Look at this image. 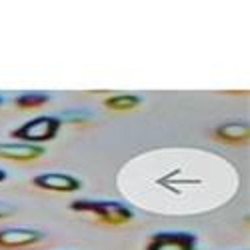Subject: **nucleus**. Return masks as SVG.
<instances>
[{"instance_id": "1", "label": "nucleus", "mask_w": 250, "mask_h": 250, "mask_svg": "<svg viewBox=\"0 0 250 250\" xmlns=\"http://www.w3.org/2000/svg\"><path fill=\"white\" fill-rule=\"evenodd\" d=\"M76 212H90L104 224H126L134 218V212L122 202H110V200H74L70 204Z\"/></svg>"}, {"instance_id": "2", "label": "nucleus", "mask_w": 250, "mask_h": 250, "mask_svg": "<svg viewBox=\"0 0 250 250\" xmlns=\"http://www.w3.org/2000/svg\"><path fill=\"white\" fill-rule=\"evenodd\" d=\"M62 120L58 116H38L28 120L22 126H18L16 130L10 132V136L16 142H26V144H38L40 142H48L54 140L58 130H60Z\"/></svg>"}, {"instance_id": "3", "label": "nucleus", "mask_w": 250, "mask_h": 250, "mask_svg": "<svg viewBox=\"0 0 250 250\" xmlns=\"http://www.w3.org/2000/svg\"><path fill=\"white\" fill-rule=\"evenodd\" d=\"M196 236L188 232H156L146 250H194Z\"/></svg>"}, {"instance_id": "4", "label": "nucleus", "mask_w": 250, "mask_h": 250, "mask_svg": "<svg viewBox=\"0 0 250 250\" xmlns=\"http://www.w3.org/2000/svg\"><path fill=\"white\" fill-rule=\"evenodd\" d=\"M32 184L42 190H54V192H76L80 188V180L72 174L64 172H44L34 176Z\"/></svg>"}, {"instance_id": "5", "label": "nucleus", "mask_w": 250, "mask_h": 250, "mask_svg": "<svg viewBox=\"0 0 250 250\" xmlns=\"http://www.w3.org/2000/svg\"><path fill=\"white\" fill-rule=\"evenodd\" d=\"M42 240V232L36 228H2L0 230V248H24Z\"/></svg>"}, {"instance_id": "6", "label": "nucleus", "mask_w": 250, "mask_h": 250, "mask_svg": "<svg viewBox=\"0 0 250 250\" xmlns=\"http://www.w3.org/2000/svg\"><path fill=\"white\" fill-rule=\"evenodd\" d=\"M40 156H44V148L36 146V144L26 142H10V144H0V158L16 160V162H30Z\"/></svg>"}, {"instance_id": "7", "label": "nucleus", "mask_w": 250, "mask_h": 250, "mask_svg": "<svg viewBox=\"0 0 250 250\" xmlns=\"http://www.w3.org/2000/svg\"><path fill=\"white\" fill-rule=\"evenodd\" d=\"M214 136L226 144H244L250 138V126L244 122H226L216 128Z\"/></svg>"}, {"instance_id": "8", "label": "nucleus", "mask_w": 250, "mask_h": 250, "mask_svg": "<svg viewBox=\"0 0 250 250\" xmlns=\"http://www.w3.org/2000/svg\"><path fill=\"white\" fill-rule=\"evenodd\" d=\"M140 96L136 94H114V96H108L104 100V106L110 108V110H116V112H124V110H134L140 106Z\"/></svg>"}, {"instance_id": "9", "label": "nucleus", "mask_w": 250, "mask_h": 250, "mask_svg": "<svg viewBox=\"0 0 250 250\" xmlns=\"http://www.w3.org/2000/svg\"><path fill=\"white\" fill-rule=\"evenodd\" d=\"M50 100L48 94L44 92H26V94H20L16 96L14 104L18 108H24V110H30V108H38V106H44V104Z\"/></svg>"}, {"instance_id": "10", "label": "nucleus", "mask_w": 250, "mask_h": 250, "mask_svg": "<svg viewBox=\"0 0 250 250\" xmlns=\"http://www.w3.org/2000/svg\"><path fill=\"white\" fill-rule=\"evenodd\" d=\"M8 214H12V208L0 204V218H4V216H8Z\"/></svg>"}, {"instance_id": "11", "label": "nucleus", "mask_w": 250, "mask_h": 250, "mask_svg": "<svg viewBox=\"0 0 250 250\" xmlns=\"http://www.w3.org/2000/svg\"><path fill=\"white\" fill-rule=\"evenodd\" d=\"M4 180H6V172L0 170V182H4Z\"/></svg>"}, {"instance_id": "12", "label": "nucleus", "mask_w": 250, "mask_h": 250, "mask_svg": "<svg viewBox=\"0 0 250 250\" xmlns=\"http://www.w3.org/2000/svg\"><path fill=\"white\" fill-rule=\"evenodd\" d=\"M0 104H2V96H0Z\"/></svg>"}]
</instances>
